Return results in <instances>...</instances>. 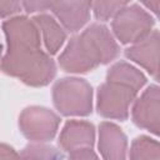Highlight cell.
<instances>
[{"instance_id":"6da1fadb","label":"cell","mask_w":160,"mask_h":160,"mask_svg":"<svg viewBox=\"0 0 160 160\" xmlns=\"http://www.w3.org/2000/svg\"><path fill=\"white\" fill-rule=\"evenodd\" d=\"M2 72L32 88L50 84L56 75V65L41 49V32L35 20L24 15L11 16L2 21Z\"/></svg>"},{"instance_id":"7a4b0ae2","label":"cell","mask_w":160,"mask_h":160,"mask_svg":"<svg viewBox=\"0 0 160 160\" xmlns=\"http://www.w3.org/2000/svg\"><path fill=\"white\" fill-rule=\"evenodd\" d=\"M119 52V45L108 26L94 22L69 40L59 56V65L65 72L85 74L111 62Z\"/></svg>"},{"instance_id":"3957f363","label":"cell","mask_w":160,"mask_h":160,"mask_svg":"<svg viewBox=\"0 0 160 160\" xmlns=\"http://www.w3.org/2000/svg\"><path fill=\"white\" fill-rule=\"evenodd\" d=\"M146 84L145 75L126 61L115 62L106 72V81L98 88L96 109L100 116L124 121L130 105Z\"/></svg>"},{"instance_id":"277c9868","label":"cell","mask_w":160,"mask_h":160,"mask_svg":"<svg viewBox=\"0 0 160 160\" xmlns=\"http://www.w3.org/2000/svg\"><path fill=\"white\" fill-rule=\"evenodd\" d=\"M52 102L64 116H88L92 111V88L81 78H64L52 86Z\"/></svg>"},{"instance_id":"5b68a950","label":"cell","mask_w":160,"mask_h":160,"mask_svg":"<svg viewBox=\"0 0 160 160\" xmlns=\"http://www.w3.org/2000/svg\"><path fill=\"white\" fill-rule=\"evenodd\" d=\"M91 0H24L28 14L50 10L59 22L70 32H76L90 19Z\"/></svg>"},{"instance_id":"8992f818","label":"cell","mask_w":160,"mask_h":160,"mask_svg":"<svg viewBox=\"0 0 160 160\" xmlns=\"http://www.w3.org/2000/svg\"><path fill=\"white\" fill-rule=\"evenodd\" d=\"M154 18L141 6L134 4L116 14L111 22L115 38L121 44H134L152 31Z\"/></svg>"},{"instance_id":"52a82bcc","label":"cell","mask_w":160,"mask_h":160,"mask_svg":"<svg viewBox=\"0 0 160 160\" xmlns=\"http://www.w3.org/2000/svg\"><path fill=\"white\" fill-rule=\"evenodd\" d=\"M94 144L95 128L85 120L66 121L59 136V146L71 159H96Z\"/></svg>"},{"instance_id":"ba28073f","label":"cell","mask_w":160,"mask_h":160,"mask_svg":"<svg viewBox=\"0 0 160 160\" xmlns=\"http://www.w3.org/2000/svg\"><path fill=\"white\" fill-rule=\"evenodd\" d=\"M59 125V115L48 108L29 106L19 115V128L21 134L34 142L52 140L58 132Z\"/></svg>"},{"instance_id":"9c48e42d","label":"cell","mask_w":160,"mask_h":160,"mask_svg":"<svg viewBox=\"0 0 160 160\" xmlns=\"http://www.w3.org/2000/svg\"><path fill=\"white\" fill-rule=\"evenodd\" d=\"M132 122L144 130L160 136V86L150 85L135 100L131 109Z\"/></svg>"},{"instance_id":"30bf717a","label":"cell","mask_w":160,"mask_h":160,"mask_svg":"<svg viewBox=\"0 0 160 160\" xmlns=\"http://www.w3.org/2000/svg\"><path fill=\"white\" fill-rule=\"evenodd\" d=\"M125 56L154 76L160 62V31L154 30L144 39L131 44L125 50Z\"/></svg>"},{"instance_id":"8fae6325","label":"cell","mask_w":160,"mask_h":160,"mask_svg":"<svg viewBox=\"0 0 160 160\" xmlns=\"http://www.w3.org/2000/svg\"><path fill=\"white\" fill-rule=\"evenodd\" d=\"M98 148L104 159H125L128 156V138L118 125L104 121L99 125Z\"/></svg>"},{"instance_id":"7c38bea8","label":"cell","mask_w":160,"mask_h":160,"mask_svg":"<svg viewBox=\"0 0 160 160\" xmlns=\"http://www.w3.org/2000/svg\"><path fill=\"white\" fill-rule=\"evenodd\" d=\"M32 19L40 29L41 39L46 51L50 55H55L66 40V31L64 30L65 28H62L60 22H58L54 16L49 14H39Z\"/></svg>"},{"instance_id":"4fadbf2b","label":"cell","mask_w":160,"mask_h":160,"mask_svg":"<svg viewBox=\"0 0 160 160\" xmlns=\"http://www.w3.org/2000/svg\"><path fill=\"white\" fill-rule=\"evenodd\" d=\"M129 158L131 159H160V141L141 135L132 140Z\"/></svg>"},{"instance_id":"5bb4252c","label":"cell","mask_w":160,"mask_h":160,"mask_svg":"<svg viewBox=\"0 0 160 160\" xmlns=\"http://www.w3.org/2000/svg\"><path fill=\"white\" fill-rule=\"evenodd\" d=\"M129 2L130 0H91V10L98 20L108 21L114 19Z\"/></svg>"},{"instance_id":"9a60e30c","label":"cell","mask_w":160,"mask_h":160,"mask_svg":"<svg viewBox=\"0 0 160 160\" xmlns=\"http://www.w3.org/2000/svg\"><path fill=\"white\" fill-rule=\"evenodd\" d=\"M20 156L25 159H62L64 154L58 151L54 146L36 142L25 146Z\"/></svg>"},{"instance_id":"2e32d148","label":"cell","mask_w":160,"mask_h":160,"mask_svg":"<svg viewBox=\"0 0 160 160\" xmlns=\"http://www.w3.org/2000/svg\"><path fill=\"white\" fill-rule=\"evenodd\" d=\"M24 10V0H0V14L5 19Z\"/></svg>"},{"instance_id":"e0dca14e","label":"cell","mask_w":160,"mask_h":160,"mask_svg":"<svg viewBox=\"0 0 160 160\" xmlns=\"http://www.w3.org/2000/svg\"><path fill=\"white\" fill-rule=\"evenodd\" d=\"M140 2L146 6L152 14H155L160 20V0H140Z\"/></svg>"},{"instance_id":"ac0fdd59","label":"cell","mask_w":160,"mask_h":160,"mask_svg":"<svg viewBox=\"0 0 160 160\" xmlns=\"http://www.w3.org/2000/svg\"><path fill=\"white\" fill-rule=\"evenodd\" d=\"M15 156H20V154H16L12 148L8 146L6 144H1L0 146V158H15Z\"/></svg>"},{"instance_id":"d6986e66","label":"cell","mask_w":160,"mask_h":160,"mask_svg":"<svg viewBox=\"0 0 160 160\" xmlns=\"http://www.w3.org/2000/svg\"><path fill=\"white\" fill-rule=\"evenodd\" d=\"M154 78H155V80H156V81H159V82H160V62H159V66H158L156 72L154 74Z\"/></svg>"}]
</instances>
